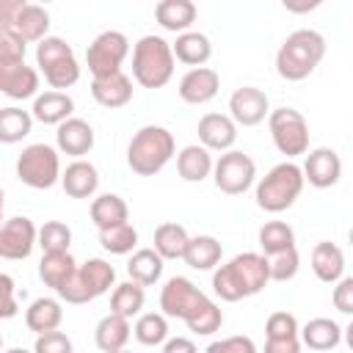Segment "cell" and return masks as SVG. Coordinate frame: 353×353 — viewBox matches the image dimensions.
Here are the masks:
<instances>
[{
  "mask_svg": "<svg viewBox=\"0 0 353 353\" xmlns=\"http://www.w3.org/2000/svg\"><path fill=\"white\" fill-rule=\"evenodd\" d=\"M268 281V259L256 251H243L226 265H218V270L212 273V292L226 303H237L262 292Z\"/></svg>",
  "mask_w": 353,
  "mask_h": 353,
  "instance_id": "cell-1",
  "label": "cell"
},
{
  "mask_svg": "<svg viewBox=\"0 0 353 353\" xmlns=\"http://www.w3.org/2000/svg\"><path fill=\"white\" fill-rule=\"evenodd\" d=\"M325 55V39L323 33L312 30V28H301V30H292L279 52H276V72L281 80H290V83H298V80H306L323 61Z\"/></svg>",
  "mask_w": 353,
  "mask_h": 353,
  "instance_id": "cell-2",
  "label": "cell"
},
{
  "mask_svg": "<svg viewBox=\"0 0 353 353\" xmlns=\"http://www.w3.org/2000/svg\"><path fill=\"white\" fill-rule=\"evenodd\" d=\"M174 154H176V141L160 124L141 127L130 138V143H127V165L138 176H154V174H160L171 163Z\"/></svg>",
  "mask_w": 353,
  "mask_h": 353,
  "instance_id": "cell-3",
  "label": "cell"
},
{
  "mask_svg": "<svg viewBox=\"0 0 353 353\" xmlns=\"http://www.w3.org/2000/svg\"><path fill=\"white\" fill-rule=\"evenodd\" d=\"M174 52L163 36L146 33L132 47V80L141 88H163L174 77Z\"/></svg>",
  "mask_w": 353,
  "mask_h": 353,
  "instance_id": "cell-4",
  "label": "cell"
},
{
  "mask_svg": "<svg viewBox=\"0 0 353 353\" xmlns=\"http://www.w3.org/2000/svg\"><path fill=\"white\" fill-rule=\"evenodd\" d=\"M303 185H306V182H303L301 165L292 163V160H284V163L273 165V168L256 182V193H254L256 207L265 210V212H273V215H276V212H284V210H290V207L298 201Z\"/></svg>",
  "mask_w": 353,
  "mask_h": 353,
  "instance_id": "cell-5",
  "label": "cell"
},
{
  "mask_svg": "<svg viewBox=\"0 0 353 353\" xmlns=\"http://www.w3.org/2000/svg\"><path fill=\"white\" fill-rule=\"evenodd\" d=\"M110 287H116V268L108 259L91 256L88 262L77 265L74 273L55 292H58L61 301H66L72 306H80V303H88V301L105 295Z\"/></svg>",
  "mask_w": 353,
  "mask_h": 353,
  "instance_id": "cell-6",
  "label": "cell"
},
{
  "mask_svg": "<svg viewBox=\"0 0 353 353\" xmlns=\"http://www.w3.org/2000/svg\"><path fill=\"white\" fill-rule=\"evenodd\" d=\"M36 66L52 85V91L72 88L80 80V63L74 58V50L61 36H47L36 44Z\"/></svg>",
  "mask_w": 353,
  "mask_h": 353,
  "instance_id": "cell-7",
  "label": "cell"
},
{
  "mask_svg": "<svg viewBox=\"0 0 353 353\" xmlns=\"http://www.w3.org/2000/svg\"><path fill=\"white\" fill-rule=\"evenodd\" d=\"M17 176L33 190H50L61 182V157L50 143H30L17 157Z\"/></svg>",
  "mask_w": 353,
  "mask_h": 353,
  "instance_id": "cell-8",
  "label": "cell"
},
{
  "mask_svg": "<svg viewBox=\"0 0 353 353\" xmlns=\"http://www.w3.org/2000/svg\"><path fill=\"white\" fill-rule=\"evenodd\" d=\"M268 130L273 138V146L287 160L309 152V121L295 108H276L268 113Z\"/></svg>",
  "mask_w": 353,
  "mask_h": 353,
  "instance_id": "cell-9",
  "label": "cell"
},
{
  "mask_svg": "<svg viewBox=\"0 0 353 353\" xmlns=\"http://www.w3.org/2000/svg\"><path fill=\"white\" fill-rule=\"evenodd\" d=\"M256 179V163L237 149L223 152L215 163H212V182L221 193L226 196H240L245 193Z\"/></svg>",
  "mask_w": 353,
  "mask_h": 353,
  "instance_id": "cell-10",
  "label": "cell"
},
{
  "mask_svg": "<svg viewBox=\"0 0 353 353\" xmlns=\"http://www.w3.org/2000/svg\"><path fill=\"white\" fill-rule=\"evenodd\" d=\"M130 55V39L121 30H102L85 50V66L91 77L121 72L124 58Z\"/></svg>",
  "mask_w": 353,
  "mask_h": 353,
  "instance_id": "cell-11",
  "label": "cell"
},
{
  "mask_svg": "<svg viewBox=\"0 0 353 353\" xmlns=\"http://www.w3.org/2000/svg\"><path fill=\"white\" fill-rule=\"evenodd\" d=\"M207 301V295L185 276H171L163 290H160V314L165 317H176V320H188L201 303Z\"/></svg>",
  "mask_w": 353,
  "mask_h": 353,
  "instance_id": "cell-12",
  "label": "cell"
},
{
  "mask_svg": "<svg viewBox=\"0 0 353 353\" xmlns=\"http://www.w3.org/2000/svg\"><path fill=\"white\" fill-rule=\"evenodd\" d=\"M36 223L25 215H14L0 223V259H28L36 248Z\"/></svg>",
  "mask_w": 353,
  "mask_h": 353,
  "instance_id": "cell-13",
  "label": "cell"
},
{
  "mask_svg": "<svg viewBox=\"0 0 353 353\" xmlns=\"http://www.w3.org/2000/svg\"><path fill=\"white\" fill-rule=\"evenodd\" d=\"M268 113H270V99L256 85H243L229 97V119L237 127H256L268 119Z\"/></svg>",
  "mask_w": 353,
  "mask_h": 353,
  "instance_id": "cell-14",
  "label": "cell"
},
{
  "mask_svg": "<svg viewBox=\"0 0 353 353\" xmlns=\"http://www.w3.org/2000/svg\"><path fill=\"white\" fill-rule=\"evenodd\" d=\"M0 94L8 99H33L39 94V72L25 61L0 58Z\"/></svg>",
  "mask_w": 353,
  "mask_h": 353,
  "instance_id": "cell-15",
  "label": "cell"
},
{
  "mask_svg": "<svg viewBox=\"0 0 353 353\" xmlns=\"http://www.w3.org/2000/svg\"><path fill=\"white\" fill-rule=\"evenodd\" d=\"M301 174H303V182H309L312 188H320V190L334 188L342 176V157L328 146H317L306 154Z\"/></svg>",
  "mask_w": 353,
  "mask_h": 353,
  "instance_id": "cell-16",
  "label": "cell"
},
{
  "mask_svg": "<svg viewBox=\"0 0 353 353\" xmlns=\"http://www.w3.org/2000/svg\"><path fill=\"white\" fill-rule=\"evenodd\" d=\"M221 88V74L210 66H196V69H188L179 80V99L188 102V105H207L210 99H215Z\"/></svg>",
  "mask_w": 353,
  "mask_h": 353,
  "instance_id": "cell-17",
  "label": "cell"
},
{
  "mask_svg": "<svg viewBox=\"0 0 353 353\" xmlns=\"http://www.w3.org/2000/svg\"><path fill=\"white\" fill-rule=\"evenodd\" d=\"M196 132L207 152H229L237 141V124L229 119V113H204Z\"/></svg>",
  "mask_w": 353,
  "mask_h": 353,
  "instance_id": "cell-18",
  "label": "cell"
},
{
  "mask_svg": "<svg viewBox=\"0 0 353 353\" xmlns=\"http://www.w3.org/2000/svg\"><path fill=\"white\" fill-rule=\"evenodd\" d=\"M94 127L85 121V119H66L63 124H58L55 130V143H58V152L69 154V157H77L83 160V154H88L94 149Z\"/></svg>",
  "mask_w": 353,
  "mask_h": 353,
  "instance_id": "cell-19",
  "label": "cell"
},
{
  "mask_svg": "<svg viewBox=\"0 0 353 353\" xmlns=\"http://www.w3.org/2000/svg\"><path fill=\"white\" fill-rule=\"evenodd\" d=\"M91 97H94L97 105H102V108H108V110L124 108V105H130V99H132V80H130L124 72H113V74L94 77V80H91Z\"/></svg>",
  "mask_w": 353,
  "mask_h": 353,
  "instance_id": "cell-20",
  "label": "cell"
},
{
  "mask_svg": "<svg viewBox=\"0 0 353 353\" xmlns=\"http://www.w3.org/2000/svg\"><path fill=\"white\" fill-rule=\"evenodd\" d=\"M61 188L69 199H91L99 188V171L88 160H72L61 171Z\"/></svg>",
  "mask_w": 353,
  "mask_h": 353,
  "instance_id": "cell-21",
  "label": "cell"
},
{
  "mask_svg": "<svg viewBox=\"0 0 353 353\" xmlns=\"http://www.w3.org/2000/svg\"><path fill=\"white\" fill-rule=\"evenodd\" d=\"M72 113H74V99L66 91H44L33 97V108H30L33 121L58 127L66 119H72Z\"/></svg>",
  "mask_w": 353,
  "mask_h": 353,
  "instance_id": "cell-22",
  "label": "cell"
},
{
  "mask_svg": "<svg viewBox=\"0 0 353 353\" xmlns=\"http://www.w3.org/2000/svg\"><path fill=\"white\" fill-rule=\"evenodd\" d=\"M298 339L301 345H306L314 353H325L339 347L342 342V325L331 317H312L303 328H298Z\"/></svg>",
  "mask_w": 353,
  "mask_h": 353,
  "instance_id": "cell-23",
  "label": "cell"
},
{
  "mask_svg": "<svg viewBox=\"0 0 353 353\" xmlns=\"http://www.w3.org/2000/svg\"><path fill=\"white\" fill-rule=\"evenodd\" d=\"M312 273L323 281V284H336L345 276V254L336 243L331 240H320L312 248Z\"/></svg>",
  "mask_w": 353,
  "mask_h": 353,
  "instance_id": "cell-24",
  "label": "cell"
},
{
  "mask_svg": "<svg viewBox=\"0 0 353 353\" xmlns=\"http://www.w3.org/2000/svg\"><path fill=\"white\" fill-rule=\"evenodd\" d=\"M196 3L193 0H160L154 6V19L163 30H171V33H185L190 30V25L196 22Z\"/></svg>",
  "mask_w": 353,
  "mask_h": 353,
  "instance_id": "cell-25",
  "label": "cell"
},
{
  "mask_svg": "<svg viewBox=\"0 0 353 353\" xmlns=\"http://www.w3.org/2000/svg\"><path fill=\"white\" fill-rule=\"evenodd\" d=\"M171 52H174V61H182L185 66L196 69V66H204L212 55V41L210 36L199 33V30H185L176 36V41L171 44Z\"/></svg>",
  "mask_w": 353,
  "mask_h": 353,
  "instance_id": "cell-26",
  "label": "cell"
},
{
  "mask_svg": "<svg viewBox=\"0 0 353 353\" xmlns=\"http://www.w3.org/2000/svg\"><path fill=\"white\" fill-rule=\"evenodd\" d=\"M63 323V309H61V301L58 298H36L30 301V306L25 309V325L39 336V334H47V331H58Z\"/></svg>",
  "mask_w": 353,
  "mask_h": 353,
  "instance_id": "cell-27",
  "label": "cell"
},
{
  "mask_svg": "<svg viewBox=\"0 0 353 353\" xmlns=\"http://www.w3.org/2000/svg\"><path fill=\"white\" fill-rule=\"evenodd\" d=\"M130 334H132V325L127 317H119V314H105L97 328H94V342L102 353H119L127 347L130 342Z\"/></svg>",
  "mask_w": 353,
  "mask_h": 353,
  "instance_id": "cell-28",
  "label": "cell"
},
{
  "mask_svg": "<svg viewBox=\"0 0 353 353\" xmlns=\"http://www.w3.org/2000/svg\"><path fill=\"white\" fill-rule=\"evenodd\" d=\"M88 215H91L94 226L102 232V229L127 223V218H130V207H127V201H124L119 193H102V196H94V199H91Z\"/></svg>",
  "mask_w": 353,
  "mask_h": 353,
  "instance_id": "cell-29",
  "label": "cell"
},
{
  "mask_svg": "<svg viewBox=\"0 0 353 353\" xmlns=\"http://www.w3.org/2000/svg\"><path fill=\"white\" fill-rule=\"evenodd\" d=\"M8 28H14L17 36H19L25 44H30V41L39 44L41 39H47V30H50V11H47L44 6L25 3L22 11L17 14L14 25H8Z\"/></svg>",
  "mask_w": 353,
  "mask_h": 353,
  "instance_id": "cell-30",
  "label": "cell"
},
{
  "mask_svg": "<svg viewBox=\"0 0 353 353\" xmlns=\"http://www.w3.org/2000/svg\"><path fill=\"white\" fill-rule=\"evenodd\" d=\"M212 154L201 143H190L176 154V174L185 182H204L212 174Z\"/></svg>",
  "mask_w": 353,
  "mask_h": 353,
  "instance_id": "cell-31",
  "label": "cell"
},
{
  "mask_svg": "<svg viewBox=\"0 0 353 353\" xmlns=\"http://www.w3.org/2000/svg\"><path fill=\"white\" fill-rule=\"evenodd\" d=\"M223 256V245L212 237V234H196L188 240V248L182 254V259L193 268V270H212Z\"/></svg>",
  "mask_w": 353,
  "mask_h": 353,
  "instance_id": "cell-32",
  "label": "cell"
},
{
  "mask_svg": "<svg viewBox=\"0 0 353 353\" xmlns=\"http://www.w3.org/2000/svg\"><path fill=\"white\" fill-rule=\"evenodd\" d=\"M188 240H190V234H188V229L182 223L165 221V223H160L154 229V240L152 243H154V251L160 254V259L165 262V259H182V254L188 248Z\"/></svg>",
  "mask_w": 353,
  "mask_h": 353,
  "instance_id": "cell-33",
  "label": "cell"
},
{
  "mask_svg": "<svg viewBox=\"0 0 353 353\" xmlns=\"http://www.w3.org/2000/svg\"><path fill=\"white\" fill-rule=\"evenodd\" d=\"M127 273H130V281H135L141 287H152L163 276V259L154 248H138V251H132V256L127 262Z\"/></svg>",
  "mask_w": 353,
  "mask_h": 353,
  "instance_id": "cell-34",
  "label": "cell"
},
{
  "mask_svg": "<svg viewBox=\"0 0 353 353\" xmlns=\"http://www.w3.org/2000/svg\"><path fill=\"white\" fill-rule=\"evenodd\" d=\"M143 301H146V292H143L141 284H135V281H121V284H116L113 292H110V312L119 314V317L132 320V317L141 314Z\"/></svg>",
  "mask_w": 353,
  "mask_h": 353,
  "instance_id": "cell-35",
  "label": "cell"
},
{
  "mask_svg": "<svg viewBox=\"0 0 353 353\" xmlns=\"http://www.w3.org/2000/svg\"><path fill=\"white\" fill-rule=\"evenodd\" d=\"M33 130V116L30 110H22L17 105L0 108V143H19L22 138H28Z\"/></svg>",
  "mask_w": 353,
  "mask_h": 353,
  "instance_id": "cell-36",
  "label": "cell"
},
{
  "mask_svg": "<svg viewBox=\"0 0 353 353\" xmlns=\"http://www.w3.org/2000/svg\"><path fill=\"white\" fill-rule=\"evenodd\" d=\"M74 268H77V262H74V256L69 251H63V254H44L41 262H39V279L47 287L58 290L74 273Z\"/></svg>",
  "mask_w": 353,
  "mask_h": 353,
  "instance_id": "cell-37",
  "label": "cell"
},
{
  "mask_svg": "<svg viewBox=\"0 0 353 353\" xmlns=\"http://www.w3.org/2000/svg\"><path fill=\"white\" fill-rule=\"evenodd\" d=\"M259 248H262V256L295 248V229L284 221H268L259 229Z\"/></svg>",
  "mask_w": 353,
  "mask_h": 353,
  "instance_id": "cell-38",
  "label": "cell"
},
{
  "mask_svg": "<svg viewBox=\"0 0 353 353\" xmlns=\"http://www.w3.org/2000/svg\"><path fill=\"white\" fill-rule=\"evenodd\" d=\"M99 245L108 254H116V256L132 254L135 245H138V229L130 221L127 223H119V226H110V229H102L99 232Z\"/></svg>",
  "mask_w": 353,
  "mask_h": 353,
  "instance_id": "cell-39",
  "label": "cell"
},
{
  "mask_svg": "<svg viewBox=\"0 0 353 353\" xmlns=\"http://www.w3.org/2000/svg\"><path fill=\"white\" fill-rule=\"evenodd\" d=\"M135 339L146 347H154V345H163L168 339V317L160 314V312H146V314H138L135 325Z\"/></svg>",
  "mask_w": 353,
  "mask_h": 353,
  "instance_id": "cell-40",
  "label": "cell"
},
{
  "mask_svg": "<svg viewBox=\"0 0 353 353\" xmlns=\"http://www.w3.org/2000/svg\"><path fill=\"white\" fill-rule=\"evenodd\" d=\"M36 245L44 254H63L72 245V229L63 221H47L36 234Z\"/></svg>",
  "mask_w": 353,
  "mask_h": 353,
  "instance_id": "cell-41",
  "label": "cell"
},
{
  "mask_svg": "<svg viewBox=\"0 0 353 353\" xmlns=\"http://www.w3.org/2000/svg\"><path fill=\"white\" fill-rule=\"evenodd\" d=\"M185 325H188L193 334H199V336H210V334H215V331L223 325V312L218 309L215 301L207 298V301L185 320Z\"/></svg>",
  "mask_w": 353,
  "mask_h": 353,
  "instance_id": "cell-42",
  "label": "cell"
},
{
  "mask_svg": "<svg viewBox=\"0 0 353 353\" xmlns=\"http://www.w3.org/2000/svg\"><path fill=\"white\" fill-rule=\"evenodd\" d=\"M268 259V276L270 281H292L298 276V268H301V256H298V248H287V251H279V254H270L265 256Z\"/></svg>",
  "mask_w": 353,
  "mask_h": 353,
  "instance_id": "cell-43",
  "label": "cell"
},
{
  "mask_svg": "<svg viewBox=\"0 0 353 353\" xmlns=\"http://www.w3.org/2000/svg\"><path fill=\"white\" fill-rule=\"evenodd\" d=\"M298 317L292 312H273L265 323V336L268 339H290L298 336Z\"/></svg>",
  "mask_w": 353,
  "mask_h": 353,
  "instance_id": "cell-44",
  "label": "cell"
},
{
  "mask_svg": "<svg viewBox=\"0 0 353 353\" xmlns=\"http://www.w3.org/2000/svg\"><path fill=\"white\" fill-rule=\"evenodd\" d=\"M204 353H256V345L251 336L234 334V336H223V339L210 342Z\"/></svg>",
  "mask_w": 353,
  "mask_h": 353,
  "instance_id": "cell-45",
  "label": "cell"
},
{
  "mask_svg": "<svg viewBox=\"0 0 353 353\" xmlns=\"http://www.w3.org/2000/svg\"><path fill=\"white\" fill-rule=\"evenodd\" d=\"M33 353H74V350H72V339L63 331H47L36 336Z\"/></svg>",
  "mask_w": 353,
  "mask_h": 353,
  "instance_id": "cell-46",
  "label": "cell"
},
{
  "mask_svg": "<svg viewBox=\"0 0 353 353\" xmlns=\"http://www.w3.org/2000/svg\"><path fill=\"white\" fill-rule=\"evenodd\" d=\"M25 50H28V44L17 36V30L8 25H0V58L25 61Z\"/></svg>",
  "mask_w": 353,
  "mask_h": 353,
  "instance_id": "cell-47",
  "label": "cell"
},
{
  "mask_svg": "<svg viewBox=\"0 0 353 353\" xmlns=\"http://www.w3.org/2000/svg\"><path fill=\"white\" fill-rule=\"evenodd\" d=\"M19 312L17 303V284L8 273H0V320H8Z\"/></svg>",
  "mask_w": 353,
  "mask_h": 353,
  "instance_id": "cell-48",
  "label": "cell"
},
{
  "mask_svg": "<svg viewBox=\"0 0 353 353\" xmlns=\"http://www.w3.org/2000/svg\"><path fill=\"white\" fill-rule=\"evenodd\" d=\"M331 303L336 312L342 314H353V279L350 276H342L331 292Z\"/></svg>",
  "mask_w": 353,
  "mask_h": 353,
  "instance_id": "cell-49",
  "label": "cell"
},
{
  "mask_svg": "<svg viewBox=\"0 0 353 353\" xmlns=\"http://www.w3.org/2000/svg\"><path fill=\"white\" fill-rule=\"evenodd\" d=\"M262 353H301V339L290 336V339H265V350Z\"/></svg>",
  "mask_w": 353,
  "mask_h": 353,
  "instance_id": "cell-50",
  "label": "cell"
},
{
  "mask_svg": "<svg viewBox=\"0 0 353 353\" xmlns=\"http://www.w3.org/2000/svg\"><path fill=\"white\" fill-rule=\"evenodd\" d=\"M22 6H25V0H0V25H14Z\"/></svg>",
  "mask_w": 353,
  "mask_h": 353,
  "instance_id": "cell-51",
  "label": "cell"
},
{
  "mask_svg": "<svg viewBox=\"0 0 353 353\" xmlns=\"http://www.w3.org/2000/svg\"><path fill=\"white\" fill-rule=\"evenodd\" d=\"M163 353H199V350L188 336H174L163 342Z\"/></svg>",
  "mask_w": 353,
  "mask_h": 353,
  "instance_id": "cell-52",
  "label": "cell"
},
{
  "mask_svg": "<svg viewBox=\"0 0 353 353\" xmlns=\"http://www.w3.org/2000/svg\"><path fill=\"white\" fill-rule=\"evenodd\" d=\"M320 3L314 0V3H290V0H284V8L287 11H309V8H317Z\"/></svg>",
  "mask_w": 353,
  "mask_h": 353,
  "instance_id": "cell-53",
  "label": "cell"
},
{
  "mask_svg": "<svg viewBox=\"0 0 353 353\" xmlns=\"http://www.w3.org/2000/svg\"><path fill=\"white\" fill-rule=\"evenodd\" d=\"M3 199H6V193H3V188H0V221H3Z\"/></svg>",
  "mask_w": 353,
  "mask_h": 353,
  "instance_id": "cell-54",
  "label": "cell"
},
{
  "mask_svg": "<svg viewBox=\"0 0 353 353\" xmlns=\"http://www.w3.org/2000/svg\"><path fill=\"white\" fill-rule=\"evenodd\" d=\"M6 353H30V350H25V347H11V350H6Z\"/></svg>",
  "mask_w": 353,
  "mask_h": 353,
  "instance_id": "cell-55",
  "label": "cell"
},
{
  "mask_svg": "<svg viewBox=\"0 0 353 353\" xmlns=\"http://www.w3.org/2000/svg\"><path fill=\"white\" fill-rule=\"evenodd\" d=\"M119 353H130V350H119Z\"/></svg>",
  "mask_w": 353,
  "mask_h": 353,
  "instance_id": "cell-56",
  "label": "cell"
},
{
  "mask_svg": "<svg viewBox=\"0 0 353 353\" xmlns=\"http://www.w3.org/2000/svg\"><path fill=\"white\" fill-rule=\"evenodd\" d=\"M0 223H3V221H0Z\"/></svg>",
  "mask_w": 353,
  "mask_h": 353,
  "instance_id": "cell-57",
  "label": "cell"
}]
</instances>
